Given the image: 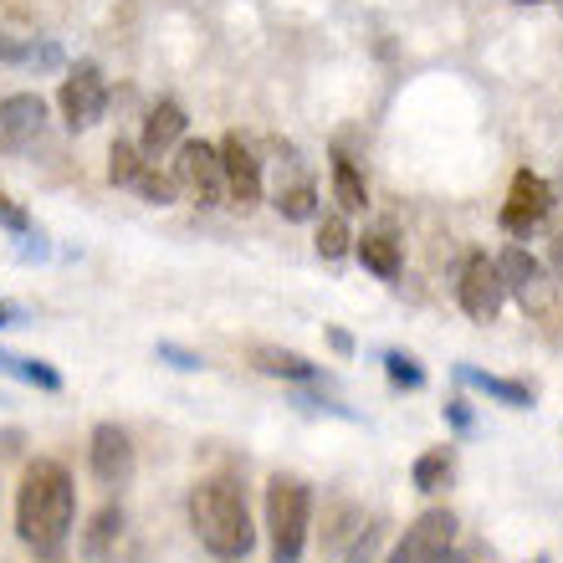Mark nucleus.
Returning <instances> with one entry per match:
<instances>
[{"label":"nucleus","mask_w":563,"mask_h":563,"mask_svg":"<svg viewBox=\"0 0 563 563\" xmlns=\"http://www.w3.org/2000/svg\"><path fill=\"white\" fill-rule=\"evenodd\" d=\"M77 522V487L62 461H31L21 476V497H15V533L31 553L57 559L73 538Z\"/></svg>","instance_id":"f257e3e1"},{"label":"nucleus","mask_w":563,"mask_h":563,"mask_svg":"<svg viewBox=\"0 0 563 563\" xmlns=\"http://www.w3.org/2000/svg\"><path fill=\"white\" fill-rule=\"evenodd\" d=\"M190 528H195V538L225 563L252 559V549H256L252 512H246V497H241V487L231 476H206V482H195Z\"/></svg>","instance_id":"f03ea898"},{"label":"nucleus","mask_w":563,"mask_h":563,"mask_svg":"<svg viewBox=\"0 0 563 563\" xmlns=\"http://www.w3.org/2000/svg\"><path fill=\"white\" fill-rule=\"evenodd\" d=\"M312 528V492L297 476H272L267 482V538H272V563H297L308 549Z\"/></svg>","instance_id":"7ed1b4c3"},{"label":"nucleus","mask_w":563,"mask_h":563,"mask_svg":"<svg viewBox=\"0 0 563 563\" xmlns=\"http://www.w3.org/2000/svg\"><path fill=\"white\" fill-rule=\"evenodd\" d=\"M57 103H62V123H67L73 134H88L92 123L108 113V77H103V67H98V62H77L73 73L62 77Z\"/></svg>","instance_id":"20e7f679"},{"label":"nucleus","mask_w":563,"mask_h":563,"mask_svg":"<svg viewBox=\"0 0 563 563\" xmlns=\"http://www.w3.org/2000/svg\"><path fill=\"white\" fill-rule=\"evenodd\" d=\"M175 179L179 190H190L200 206H225V169H221V148L206 139H185L175 148Z\"/></svg>","instance_id":"39448f33"},{"label":"nucleus","mask_w":563,"mask_h":563,"mask_svg":"<svg viewBox=\"0 0 563 563\" xmlns=\"http://www.w3.org/2000/svg\"><path fill=\"white\" fill-rule=\"evenodd\" d=\"M451 549H456V512L430 507V512H420V518L405 528V538L395 543L389 563H435Z\"/></svg>","instance_id":"423d86ee"},{"label":"nucleus","mask_w":563,"mask_h":563,"mask_svg":"<svg viewBox=\"0 0 563 563\" xmlns=\"http://www.w3.org/2000/svg\"><path fill=\"white\" fill-rule=\"evenodd\" d=\"M549 210H553L549 179L533 175V169H518L512 190H507V206H503V231L507 236H533L538 225L549 221Z\"/></svg>","instance_id":"0eeeda50"},{"label":"nucleus","mask_w":563,"mask_h":563,"mask_svg":"<svg viewBox=\"0 0 563 563\" xmlns=\"http://www.w3.org/2000/svg\"><path fill=\"white\" fill-rule=\"evenodd\" d=\"M507 302V287H503V272L492 262L487 252H472L466 267H461V312L476 318V323H492Z\"/></svg>","instance_id":"6e6552de"},{"label":"nucleus","mask_w":563,"mask_h":563,"mask_svg":"<svg viewBox=\"0 0 563 563\" xmlns=\"http://www.w3.org/2000/svg\"><path fill=\"white\" fill-rule=\"evenodd\" d=\"M46 139L42 92H11L0 103V154H31Z\"/></svg>","instance_id":"1a4fd4ad"},{"label":"nucleus","mask_w":563,"mask_h":563,"mask_svg":"<svg viewBox=\"0 0 563 563\" xmlns=\"http://www.w3.org/2000/svg\"><path fill=\"white\" fill-rule=\"evenodd\" d=\"M221 169H225V200H231V206L246 210L262 200V164H256L252 144L241 134L221 139Z\"/></svg>","instance_id":"9d476101"},{"label":"nucleus","mask_w":563,"mask_h":563,"mask_svg":"<svg viewBox=\"0 0 563 563\" xmlns=\"http://www.w3.org/2000/svg\"><path fill=\"white\" fill-rule=\"evenodd\" d=\"M92 476L103 482V487H129L134 482V441H129V430L119 426H98L92 430Z\"/></svg>","instance_id":"9b49d317"},{"label":"nucleus","mask_w":563,"mask_h":563,"mask_svg":"<svg viewBox=\"0 0 563 563\" xmlns=\"http://www.w3.org/2000/svg\"><path fill=\"white\" fill-rule=\"evenodd\" d=\"M185 108L179 103H154L148 108V119H144V139H139V148H144V159L148 164H159V154H169V148H179L185 144Z\"/></svg>","instance_id":"f8f14e48"},{"label":"nucleus","mask_w":563,"mask_h":563,"mask_svg":"<svg viewBox=\"0 0 563 563\" xmlns=\"http://www.w3.org/2000/svg\"><path fill=\"white\" fill-rule=\"evenodd\" d=\"M497 272H503V287H507V292L522 297V308H528V302H538V292H543V262H538L533 252L512 246V252L497 256Z\"/></svg>","instance_id":"ddd939ff"},{"label":"nucleus","mask_w":563,"mask_h":563,"mask_svg":"<svg viewBox=\"0 0 563 563\" xmlns=\"http://www.w3.org/2000/svg\"><path fill=\"white\" fill-rule=\"evenodd\" d=\"M252 364L262 374H272V379H292V385H312V379H323V369H318L312 358L292 354V349H272V343L252 349Z\"/></svg>","instance_id":"4468645a"},{"label":"nucleus","mask_w":563,"mask_h":563,"mask_svg":"<svg viewBox=\"0 0 563 563\" xmlns=\"http://www.w3.org/2000/svg\"><path fill=\"white\" fill-rule=\"evenodd\" d=\"M456 379L461 385H472V389H482V395H492V400L512 405V410H528V405H533V389L518 385V379H503V374H482V369H472V364H461Z\"/></svg>","instance_id":"2eb2a0df"},{"label":"nucleus","mask_w":563,"mask_h":563,"mask_svg":"<svg viewBox=\"0 0 563 563\" xmlns=\"http://www.w3.org/2000/svg\"><path fill=\"white\" fill-rule=\"evenodd\" d=\"M354 252H358V262H364V267H369L379 282L400 277V241L389 236V231H379V236H358Z\"/></svg>","instance_id":"dca6fc26"},{"label":"nucleus","mask_w":563,"mask_h":563,"mask_svg":"<svg viewBox=\"0 0 563 563\" xmlns=\"http://www.w3.org/2000/svg\"><path fill=\"white\" fill-rule=\"evenodd\" d=\"M0 62H15V67H31V73H52V67H62V46L36 42V36H26V42L0 36Z\"/></svg>","instance_id":"f3484780"},{"label":"nucleus","mask_w":563,"mask_h":563,"mask_svg":"<svg viewBox=\"0 0 563 563\" xmlns=\"http://www.w3.org/2000/svg\"><path fill=\"white\" fill-rule=\"evenodd\" d=\"M333 200H339L349 216L369 206V185H364V175H358V164L349 159V154H339V159H333Z\"/></svg>","instance_id":"a211bd4d"},{"label":"nucleus","mask_w":563,"mask_h":563,"mask_svg":"<svg viewBox=\"0 0 563 563\" xmlns=\"http://www.w3.org/2000/svg\"><path fill=\"white\" fill-rule=\"evenodd\" d=\"M451 476H456V456H451V445H430L426 456L416 461V487L420 492H445L451 487Z\"/></svg>","instance_id":"6ab92c4d"},{"label":"nucleus","mask_w":563,"mask_h":563,"mask_svg":"<svg viewBox=\"0 0 563 563\" xmlns=\"http://www.w3.org/2000/svg\"><path fill=\"white\" fill-rule=\"evenodd\" d=\"M0 374H11V379H21V385H36V389H62V374L52 369V364H42V358H26V354H5V349H0Z\"/></svg>","instance_id":"aec40b11"},{"label":"nucleus","mask_w":563,"mask_h":563,"mask_svg":"<svg viewBox=\"0 0 563 563\" xmlns=\"http://www.w3.org/2000/svg\"><path fill=\"white\" fill-rule=\"evenodd\" d=\"M144 148L129 144V139H113V148H108V179L113 185H134L139 175H144Z\"/></svg>","instance_id":"412c9836"},{"label":"nucleus","mask_w":563,"mask_h":563,"mask_svg":"<svg viewBox=\"0 0 563 563\" xmlns=\"http://www.w3.org/2000/svg\"><path fill=\"white\" fill-rule=\"evenodd\" d=\"M134 190L144 195L148 206H175V195H179V179H175V175H164L159 164H144V175L134 179Z\"/></svg>","instance_id":"4be33fe9"},{"label":"nucleus","mask_w":563,"mask_h":563,"mask_svg":"<svg viewBox=\"0 0 563 563\" xmlns=\"http://www.w3.org/2000/svg\"><path fill=\"white\" fill-rule=\"evenodd\" d=\"M272 206L282 210V221H312L318 216V190L312 185H292V190H277Z\"/></svg>","instance_id":"5701e85b"},{"label":"nucleus","mask_w":563,"mask_h":563,"mask_svg":"<svg viewBox=\"0 0 563 563\" xmlns=\"http://www.w3.org/2000/svg\"><path fill=\"white\" fill-rule=\"evenodd\" d=\"M354 252V236H349V221L343 216H328L323 225H318V256H328V262H339V256Z\"/></svg>","instance_id":"b1692460"},{"label":"nucleus","mask_w":563,"mask_h":563,"mask_svg":"<svg viewBox=\"0 0 563 563\" xmlns=\"http://www.w3.org/2000/svg\"><path fill=\"white\" fill-rule=\"evenodd\" d=\"M113 538H123V512L119 507H103V512L92 518V528H88V553L92 559H103Z\"/></svg>","instance_id":"393cba45"},{"label":"nucleus","mask_w":563,"mask_h":563,"mask_svg":"<svg viewBox=\"0 0 563 563\" xmlns=\"http://www.w3.org/2000/svg\"><path fill=\"white\" fill-rule=\"evenodd\" d=\"M379 543H385V522H364L354 533V543H349V553H343V563H374Z\"/></svg>","instance_id":"a878e982"},{"label":"nucleus","mask_w":563,"mask_h":563,"mask_svg":"<svg viewBox=\"0 0 563 563\" xmlns=\"http://www.w3.org/2000/svg\"><path fill=\"white\" fill-rule=\"evenodd\" d=\"M385 374L395 379V385H405V389H420V385H426V369H420L410 354H400V349H389V354H385Z\"/></svg>","instance_id":"bb28decb"},{"label":"nucleus","mask_w":563,"mask_h":563,"mask_svg":"<svg viewBox=\"0 0 563 563\" xmlns=\"http://www.w3.org/2000/svg\"><path fill=\"white\" fill-rule=\"evenodd\" d=\"M0 225H5L11 236H31V216H26V206H15L11 195H0Z\"/></svg>","instance_id":"cd10ccee"},{"label":"nucleus","mask_w":563,"mask_h":563,"mask_svg":"<svg viewBox=\"0 0 563 563\" xmlns=\"http://www.w3.org/2000/svg\"><path fill=\"white\" fill-rule=\"evenodd\" d=\"M159 358H169L175 369H200V364H206L200 354H190V349H179V343H159Z\"/></svg>","instance_id":"c85d7f7f"},{"label":"nucleus","mask_w":563,"mask_h":563,"mask_svg":"<svg viewBox=\"0 0 563 563\" xmlns=\"http://www.w3.org/2000/svg\"><path fill=\"white\" fill-rule=\"evenodd\" d=\"M549 267H553V277L563 282V236H553V246H549Z\"/></svg>","instance_id":"c756f323"},{"label":"nucleus","mask_w":563,"mask_h":563,"mask_svg":"<svg viewBox=\"0 0 563 563\" xmlns=\"http://www.w3.org/2000/svg\"><path fill=\"white\" fill-rule=\"evenodd\" d=\"M445 416H451V426H456V430H466V426H472V416H466V405H451Z\"/></svg>","instance_id":"7c9ffc66"},{"label":"nucleus","mask_w":563,"mask_h":563,"mask_svg":"<svg viewBox=\"0 0 563 563\" xmlns=\"http://www.w3.org/2000/svg\"><path fill=\"white\" fill-rule=\"evenodd\" d=\"M435 563H466V559H461V553L451 549V553H445V559H435Z\"/></svg>","instance_id":"2f4dec72"},{"label":"nucleus","mask_w":563,"mask_h":563,"mask_svg":"<svg viewBox=\"0 0 563 563\" xmlns=\"http://www.w3.org/2000/svg\"><path fill=\"white\" fill-rule=\"evenodd\" d=\"M5 323H11V308H5V302H0V328H5Z\"/></svg>","instance_id":"473e14b6"},{"label":"nucleus","mask_w":563,"mask_h":563,"mask_svg":"<svg viewBox=\"0 0 563 563\" xmlns=\"http://www.w3.org/2000/svg\"><path fill=\"white\" fill-rule=\"evenodd\" d=\"M533 563H549V559H533Z\"/></svg>","instance_id":"72a5a7b5"}]
</instances>
